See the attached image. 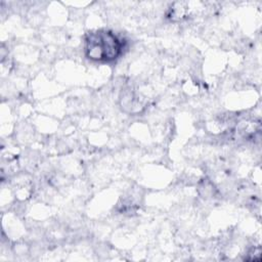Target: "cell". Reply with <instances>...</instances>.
<instances>
[{
  "mask_svg": "<svg viewBox=\"0 0 262 262\" xmlns=\"http://www.w3.org/2000/svg\"><path fill=\"white\" fill-rule=\"evenodd\" d=\"M126 41L107 30L90 32L86 36L85 51L88 58L96 61H113L125 48Z\"/></svg>",
  "mask_w": 262,
  "mask_h": 262,
  "instance_id": "obj_1",
  "label": "cell"
}]
</instances>
